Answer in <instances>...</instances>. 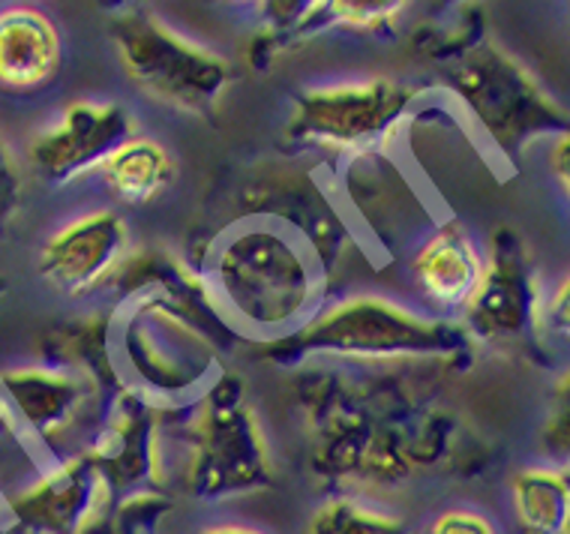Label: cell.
<instances>
[{"mask_svg":"<svg viewBox=\"0 0 570 534\" xmlns=\"http://www.w3.org/2000/svg\"><path fill=\"white\" fill-rule=\"evenodd\" d=\"M0 507H3V495H0Z\"/></svg>","mask_w":570,"mask_h":534,"instance_id":"f546056e","label":"cell"},{"mask_svg":"<svg viewBox=\"0 0 570 534\" xmlns=\"http://www.w3.org/2000/svg\"><path fill=\"white\" fill-rule=\"evenodd\" d=\"M63 70V33L40 7L0 10V90L40 93Z\"/></svg>","mask_w":570,"mask_h":534,"instance_id":"e0dca14e","label":"cell"},{"mask_svg":"<svg viewBox=\"0 0 570 534\" xmlns=\"http://www.w3.org/2000/svg\"><path fill=\"white\" fill-rule=\"evenodd\" d=\"M175 408L154 403L136 387L115 382L85 454L94 459L115 498L166 493V429Z\"/></svg>","mask_w":570,"mask_h":534,"instance_id":"30bf717a","label":"cell"},{"mask_svg":"<svg viewBox=\"0 0 570 534\" xmlns=\"http://www.w3.org/2000/svg\"><path fill=\"white\" fill-rule=\"evenodd\" d=\"M423 534H499L495 523L481 511L472 507H451L433 516V523L423 528Z\"/></svg>","mask_w":570,"mask_h":534,"instance_id":"d4e9b609","label":"cell"},{"mask_svg":"<svg viewBox=\"0 0 570 534\" xmlns=\"http://www.w3.org/2000/svg\"><path fill=\"white\" fill-rule=\"evenodd\" d=\"M304 534H412L400 514L370 505L361 495H331L315 507Z\"/></svg>","mask_w":570,"mask_h":534,"instance_id":"44dd1931","label":"cell"},{"mask_svg":"<svg viewBox=\"0 0 570 534\" xmlns=\"http://www.w3.org/2000/svg\"><path fill=\"white\" fill-rule=\"evenodd\" d=\"M570 139L568 132H559V136H552L550 148H547V166H550L552 178L559 184L564 192H568L570 184Z\"/></svg>","mask_w":570,"mask_h":534,"instance_id":"4316f807","label":"cell"},{"mask_svg":"<svg viewBox=\"0 0 570 534\" xmlns=\"http://www.w3.org/2000/svg\"><path fill=\"white\" fill-rule=\"evenodd\" d=\"M196 534H267V532L244 523H217V525H207V528H202V532Z\"/></svg>","mask_w":570,"mask_h":534,"instance_id":"83f0119b","label":"cell"},{"mask_svg":"<svg viewBox=\"0 0 570 534\" xmlns=\"http://www.w3.org/2000/svg\"><path fill=\"white\" fill-rule=\"evenodd\" d=\"M42 463L46 459L37 454V447L30 445L28 436L21 433L19 421L7 406V399L0 396V495L7 498L12 490L28 484Z\"/></svg>","mask_w":570,"mask_h":534,"instance_id":"603a6c76","label":"cell"},{"mask_svg":"<svg viewBox=\"0 0 570 534\" xmlns=\"http://www.w3.org/2000/svg\"><path fill=\"white\" fill-rule=\"evenodd\" d=\"M426 88L391 76L315 85L297 93L285 120V145L297 154L343 159L400 150L405 123Z\"/></svg>","mask_w":570,"mask_h":534,"instance_id":"8992f818","label":"cell"},{"mask_svg":"<svg viewBox=\"0 0 570 534\" xmlns=\"http://www.w3.org/2000/svg\"><path fill=\"white\" fill-rule=\"evenodd\" d=\"M111 46L129 85L180 115H210L232 85V63L219 51L189 40L141 7L115 16Z\"/></svg>","mask_w":570,"mask_h":534,"instance_id":"52a82bcc","label":"cell"},{"mask_svg":"<svg viewBox=\"0 0 570 534\" xmlns=\"http://www.w3.org/2000/svg\"><path fill=\"white\" fill-rule=\"evenodd\" d=\"M198 267L228 327L256 346L288 339L327 304L325 267L274 219H235L207 244Z\"/></svg>","mask_w":570,"mask_h":534,"instance_id":"6da1fadb","label":"cell"},{"mask_svg":"<svg viewBox=\"0 0 570 534\" xmlns=\"http://www.w3.org/2000/svg\"><path fill=\"white\" fill-rule=\"evenodd\" d=\"M115 493L85 451L46 459L28 484L12 490L0 523L12 534H99Z\"/></svg>","mask_w":570,"mask_h":534,"instance_id":"8fae6325","label":"cell"},{"mask_svg":"<svg viewBox=\"0 0 570 534\" xmlns=\"http://www.w3.org/2000/svg\"><path fill=\"white\" fill-rule=\"evenodd\" d=\"M547 286L529 247L511 228H499L487 247V277L462 313L460 325L472 346H513L522 339L543 343L541 313Z\"/></svg>","mask_w":570,"mask_h":534,"instance_id":"7c38bea8","label":"cell"},{"mask_svg":"<svg viewBox=\"0 0 570 534\" xmlns=\"http://www.w3.org/2000/svg\"><path fill=\"white\" fill-rule=\"evenodd\" d=\"M94 178L124 208H148L175 187L177 162L159 139L136 132L115 148Z\"/></svg>","mask_w":570,"mask_h":534,"instance_id":"d6986e66","label":"cell"},{"mask_svg":"<svg viewBox=\"0 0 570 534\" xmlns=\"http://www.w3.org/2000/svg\"><path fill=\"white\" fill-rule=\"evenodd\" d=\"M138 132L120 102L72 99L28 145V169L51 189H69L97 175L111 150Z\"/></svg>","mask_w":570,"mask_h":534,"instance_id":"4fadbf2b","label":"cell"},{"mask_svg":"<svg viewBox=\"0 0 570 534\" xmlns=\"http://www.w3.org/2000/svg\"><path fill=\"white\" fill-rule=\"evenodd\" d=\"M258 348L276 364L343 360L361 366L433 364L474 352L460 322L435 318L375 291L331 300L297 334Z\"/></svg>","mask_w":570,"mask_h":534,"instance_id":"7a4b0ae2","label":"cell"},{"mask_svg":"<svg viewBox=\"0 0 570 534\" xmlns=\"http://www.w3.org/2000/svg\"><path fill=\"white\" fill-rule=\"evenodd\" d=\"M568 277H561L552 288H547V297H543V313H541V330L543 339H568Z\"/></svg>","mask_w":570,"mask_h":534,"instance_id":"484cf974","label":"cell"},{"mask_svg":"<svg viewBox=\"0 0 570 534\" xmlns=\"http://www.w3.org/2000/svg\"><path fill=\"white\" fill-rule=\"evenodd\" d=\"M28 196V175L24 162L12 145L0 136V238H7L12 226L19 222Z\"/></svg>","mask_w":570,"mask_h":534,"instance_id":"cb8c5ba5","label":"cell"},{"mask_svg":"<svg viewBox=\"0 0 570 534\" xmlns=\"http://www.w3.org/2000/svg\"><path fill=\"white\" fill-rule=\"evenodd\" d=\"M132 249L127 219L118 210L97 208L69 219L40 247L37 274L67 300L109 295L111 279Z\"/></svg>","mask_w":570,"mask_h":534,"instance_id":"5bb4252c","label":"cell"},{"mask_svg":"<svg viewBox=\"0 0 570 534\" xmlns=\"http://www.w3.org/2000/svg\"><path fill=\"white\" fill-rule=\"evenodd\" d=\"M409 277L423 313L460 322L487 277V249L456 219H439L409 256Z\"/></svg>","mask_w":570,"mask_h":534,"instance_id":"2e32d148","label":"cell"},{"mask_svg":"<svg viewBox=\"0 0 570 534\" xmlns=\"http://www.w3.org/2000/svg\"><path fill=\"white\" fill-rule=\"evenodd\" d=\"M111 334H115V304L85 316L60 318L37 339V364L58 366L97 378L102 385H115L118 373L111 357Z\"/></svg>","mask_w":570,"mask_h":534,"instance_id":"ac0fdd59","label":"cell"},{"mask_svg":"<svg viewBox=\"0 0 570 534\" xmlns=\"http://www.w3.org/2000/svg\"><path fill=\"white\" fill-rule=\"evenodd\" d=\"M331 196H336V208L343 210L354 238L364 235L366 249L373 247L384 258L414 249L439 222L423 184L400 150H375L336 162Z\"/></svg>","mask_w":570,"mask_h":534,"instance_id":"ba28073f","label":"cell"},{"mask_svg":"<svg viewBox=\"0 0 570 534\" xmlns=\"http://www.w3.org/2000/svg\"><path fill=\"white\" fill-rule=\"evenodd\" d=\"M409 10V3L403 0H373V3H318V28L325 30H348V33H387L394 30L400 21L405 19L403 12Z\"/></svg>","mask_w":570,"mask_h":534,"instance_id":"7402d4cb","label":"cell"},{"mask_svg":"<svg viewBox=\"0 0 570 534\" xmlns=\"http://www.w3.org/2000/svg\"><path fill=\"white\" fill-rule=\"evenodd\" d=\"M3 291H7V283H3V277H0V295H3Z\"/></svg>","mask_w":570,"mask_h":534,"instance_id":"f1b7e54d","label":"cell"},{"mask_svg":"<svg viewBox=\"0 0 570 534\" xmlns=\"http://www.w3.org/2000/svg\"><path fill=\"white\" fill-rule=\"evenodd\" d=\"M111 385L58 366H0V396L42 459L81 454Z\"/></svg>","mask_w":570,"mask_h":534,"instance_id":"9c48e42d","label":"cell"},{"mask_svg":"<svg viewBox=\"0 0 570 534\" xmlns=\"http://www.w3.org/2000/svg\"><path fill=\"white\" fill-rule=\"evenodd\" d=\"M109 295L115 304H124L132 297H154L159 304L184 313L189 322H196L228 352L240 339L228 327L202 267L163 244H145V247L129 249L118 277L111 279Z\"/></svg>","mask_w":570,"mask_h":534,"instance_id":"9a60e30c","label":"cell"},{"mask_svg":"<svg viewBox=\"0 0 570 534\" xmlns=\"http://www.w3.org/2000/svg\"><path fill=\"white\" fill-rule=\"evenodd\" d=\"M226 355L196 322L154 297L115 304V373L159 406L184 408L198 399L219 378Z\"/></svg>","mask_w":570,"mask_h":534,"instance_id":"5b68a950","label":"cell"},{"mask_svg":"<svg viewBox=\"0 0 570 534\" xmlns=\"http://www.w3.org/2000/svg\"><path fill=\"white\" fill-rule=\"evenodd\" d=\"M508 498L520 534H568L570 481L564 465H525L511 477Z\"/></svg>","mask_w":570,"mask_h":534,"instance_id":"ffe728a7","label":"cell"},{"mask_svg":"<svg viewBox=\"0 0 570 534\" xmlns=\"http://www.w3.org/2000/svg\"><path fill=\"white\" fill-rule=\"evenodd\" d=\"M444 60V97L495 157L513 159L534 141L568 132L564 109L502 46L492 40L453 42Z\"/></svg>","mask_w":570,"mask_h":534,"instance_id":"277c9868","label":"cell"},{"mask_svg":"<svg viewBox=\"0 0 570 534\" xmlns=\"http://www.w3.org/2000/svg\"><path fill=\"white\" fill-rule=\"evenodd\" d=\"M184 445L180 486L198 505H223L274 484V454L240 378L219 373L205 394L177 408Z\"/></svg>","mask_w":570,"mask_h":534,"instance_id":"3957f363","label":"cell"}]
</instances>
